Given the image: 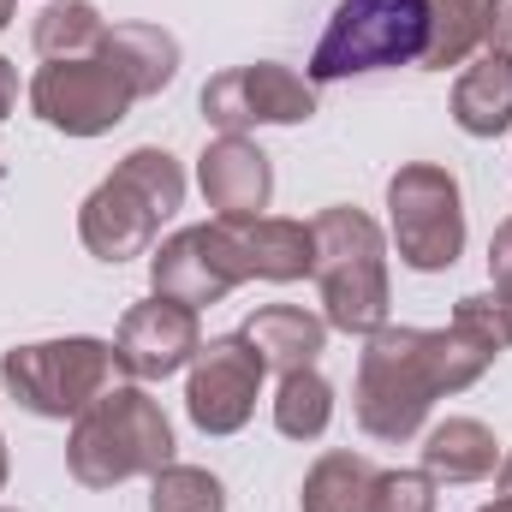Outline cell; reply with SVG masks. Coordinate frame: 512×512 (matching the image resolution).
<instances>
[{"label":"cell","instance_id":"cell-15","mask_svg":"<svg viewBox=\"0 0 512 512\" xmlns=\"http://www.w3.org/2000/svg\"><path fill=\"white\" fill-rule=\"evenodd\" d=\"M102 60L126 78V90L143 102V96H155V90L173 84V72H179V42H173L161 24H114V30L102 36Z\"/></svg>","mask_w":512,"mask_h":512},{"label":"cell","instance_id":"cell-13","mask_svg":"<svg viewBox=\"0 0 512 512\" xmlns=\"http://www.w3.org/2000/svg\"><path fill=\"white\" fill-rule=\"evenodd\" d=\"M197 179H203V197H209L215 221H251L274 197L268 155L256 149L251 137H215L203 149V161H197Z\"/></svg>","mask_w":512,"mask_h":512},{"label":"cell","instance_id":"cell-31","mask_svg":"<svg viewBox=\"0 0 512 512\" xmlns=\"http://www.w3.org/2000/svg\"><path fill=\"white\" fill-rule=\"evenodd\" d=\"M0 483H6V441H0Z\"/></svg>","mask_w":512,"mask_h":512},{"label":"cell","instance_id":"cell-1","mask_svg":"<svg viewBox=\"0 0 512 512\" xmlns=\"http://www.w3.org/2000/svg\"><path fill=\"white\" fill-rule=\"evenodd\" d=\"M512 346V316L501 298H459L453 328H376L358 364V423L376 441H411L441 393L471 387Z\"/></svg>","mask_w":512,"mask_h":512},{"label":"cell","instance_id":"cell-23","mask_svg":"<svg viewBox=\"0 0 512 512\" xmlns=\"http://www.w3.org/2000/svg\"><path fill=\"white\" fill-rule=\"evenodd\" d=\"M149 512H227V495L209 471L197 465H167L155 471V495H149Z\"/></svg>","mask_w":512,"mask_h":512},{"label":"cell","instance_id":"cell-7","mask_svg":"<svg viewBox=\"0 0 512 512\" xmlns=\"http://www.w3.org/2000/svg\"><path fill=\"white\" fill-rule=\"evenodd\" d=\"M387 209H393V245L399 262L417 274H441L465 251V209H459V179L447 167L411 161L393 173L387 185Z\"/></svg>","mask_w":512,"mask_h":512},{"label":"cell","instance_id":"cell-25","mask_svg":"<svg viewBox=\"0 0 512 512\" xmlns=\"http://www.w3.org/2000/svg\"><path fill=\"white\" fill-rule=\"evenodd\" d=\"M489 274H495V298L512 316V215L495 227V245H489Z\"/></svg>","mask_w":512,"mask_h":512},{"label":"cell","instance_id":"cell-2","mask_svg":"<svg viewBox=\"0 0 512 512\" xmlns=\"http://www.w3.org/2000/svg\"><path fill=\"white\" fill-rule=\"evenodd\" d=\"M66 465L84 489H114L126 477H155L173 465V429L143 387H108L72 423Z\"/></svg>","mask_w":512,"mask_h":512},{"label":"cell","instance_id":"cell-4","mask_svg":"<svg viewBox=\"0 0 512 512\" xmlns=\"http://www.w3.org/2000/svg\"><path fill=\"white\" fill-rule=\"evenodd\" d=\"M316 233V286L328 304V328L346 334H376L387 328V245L382 227L358 209H322L310 221Z\"/></svg>","mask_w":512,"mask_h":512},{"label":"cell","instance_id":"cell-12","mask_svg":"<svg viewBox=\"0 0 512 512\" xmlns=\"http://www.w3.org/2000/svg\"><path fill=\"white\" fill-rule=\"evenodd\" d=\"M197 310L173 304V298H149L131 304L120 334H114V364L131 382H167L173 370H185L197 358Z\"/></svg>","mask_w":512,"mask_h":512},{"label":"cell","instance_id":"cell-6","mask_svg":"<svg viewBox=\"0 0 512 512\" xmlns=\"http://www.w3.org/2000/svg\"><path fill=\"white\" fill-rule=\"evenodd\" d=\"M114 346L108 340H48V346H18L0 358V382L12 399L36 417H78L90 399H102L114 382Z\"/></svg>","mask_w":512,"mask_h":512},{"label":"cell","instance_id":"cell-22","mask_svg":"<svg viewBox=\"0 0 512 512\" xmlns=\"http://www.w3.org/2000/svg\"><path fill=\"white\" fill-rule=\"evenodd\" d=\"M328 417H334V387L322 382L316 370H292V376H280V399H274V423H280V435H292V441H316V435L328 429Z\"/></svg>","mask_w":512,"mask_h":512},{"label":"cell","instance_id":"cell-10","mask_svg":"<svg viewBox=\"0 0 512 512\" xmlns=\"http://www.w3.org/2000/svg\"><path fill=\"white\" fill-rule=\"evenodd\" d=\"M310 114H316L310 78H298L292 66H274V60L233 66L203 84V120L221 126V137H245L251 126H298Z\"/></svg>","mask_w":512,"mask_h":512},{"label":"cell","instance_id":"cell-16","mask_svg":"<svg viewBox=\"0 0 512 512\" xmlns=\"http://www.w3.org/2000/svg\"><path fill=\"white\" fill-rule=\"evenodd\" d=\"M453 120L471 137H501L512 126V60L507 54H483L453 84Z\"/></svg>","mask_w":512,"mask_h":512},{"label":"cell","instance_id":"cell-8","mask_svg":"<svg viewBox=\"0 0 512 512\" xmlns=\"http://www.w3.org/2000/svg\"><path fill=\"white\" fill-rule=\"evenodd\" d=\"M149 274H155V298L203 310V304L227 298L239 280H251V251H245L239 221H209V227L173 233L161 251L149 256Z\"/></svg>","mask_w":512,"mask_h":512},{"label":"cell","instance_id":"cell-11","mask_svg":"<svg viewBox=\"0 0 512 512\" xmlns=\"http://www.w3.org/2000/svg\"><path fill=\"white\" fill-rule=\"evenodd\" d=\"M262 358L245 334H221L209 346H197L191 358V387H185V405H191V423L203 435H233L245 429L256 411V387H262Z\"/></svg>","mask_w":512,"mask_h":512},{"label":"cell","instance_id":"cell-18","mask_svg":"<svg viewBox=\"0 0 512 512\" xmlns=\"http://www.w3.org/2000/svg\"><path fill=\"white\" fill-rule=\"evenodd\" d=\"M382 471L358 453H328L304 477V512H382Z\"/></svg>","mask_w":512,"mask_h":512},{"label":"cell","instance_id":"cell-24","mask_svg":"<svg viewBox=\"0 0 512 512\" xmlns=\"http://www.w3.org/2000/svg\"><path fill=\"white\" fill-rule=\"evenodd\" d=\"M382 512H435V477L429 471H382Z\"/></svg>","mask_w":512,"mask_h":512},{"label":"cell","instance_id":"cell-17","mask_svg":"<svg viewBox=\"0 0 512 512\" xmlns=\"http://www.w3.org/2000/svg\"><path fill=\"white\" fill-rule=\"evenodd\" d=\"M423 471L435 483H477L495 471V435L477 417H447L423 441Z\"/></svg>","mask_w":512,"mask_h":512},{"label":"cell","instance_id":"cell-27","mask_svg":"<svg viewBox=\"0 0 512 512\" xmlns=\"http://www.w3.org/2000/svg\"><path fill=\"white\" fill-rule=\"evenodd\" d=\"M12 102H18V72H12V66L0 60V120L12 114Z\"/></svg>","mask_w":512,"mask_h":512},{"label":"cell","instance_id":"cell-14","mask_svg":"<svg viewBox=\"0 0 512 512\" xmlns=\"http://www.w3.org/2000/svg\"><path fill=\"white\" fill-rule=\"evenodd\" d=\"M245 340L256 346V358L268 370L292 376V370H310L316 364V352L328 340V322L310 316V310H298V304H262L251 322H245Z\"/></svg>","mask_w":512,"mask_h":512},{"label":"cell","instance_id":"cell-3","mask_svg":"<svg viewBox=\"0 0 512 512\" xmlns=\"http://www.w3.org/2000/svg\"><path fill=\"white\" fill-rule=\"evenodd\" d=\"M185 203V173L167 149H131L126 161L90 191L84 215H78V233L90 256L102 262H126L143 256L149 239L161 233V221Z\"/></svg>","mask_w":512,"mask_h":512},{"label":"cell","instance_id":"cell-19","mask_svg":"<svg viewBox=\"0 0 512 512\" xmlns=\"http://www.w3.org/2000/svg\"><path fill=\"white\" fill-rule=\"evenodd\" d=\"M245 251H251V274L262 280H304L316 262V233L304 221H274V215H251L239 221Z\"/></svg>","mask_w":512,"mask_h":512},{"label":"cell","instance_id":"cell-26","mask_svg":"<svg viewBox=\"0 0 512 512\" xmlns=\"http://www.w3.org/2000/svg\"><path fill=\"white\" fill-rule=\"evenodd\" d=\"M483 42H489V54L512 60V0H483Z\"/></svg>","mask_w":512,"mask_h":512},{"label":"cell","instance_id":"cell-20","mask_svg":"<svg viewBox=\"0 0 512 512\" xmlns=\"http://www.w3.org/2000/svg\"><path fill=\"white\" fill-rule=\"evenodd\" d=\"M102 36H108V24L90 0H54L30 24V42L42 60H90V54H102Z\"/></svg>","mask_w":512,"mask_h":512},{"label":"cell","instance_id":"cell-28","mask_svg":"<svg viewBox=\"0 0 512 512\" xmlns=\"http://www.w3.org/2000/svg\"><path fill=\"white\" fill-rule=\"evenodd\" d=\"M501 495H512V453H507V465H501Z\"/></svg>","mask_w":512,"mask_h":512},{"label":"cell","instance_id":"cell-5","mask_svg":"<svg viewBox=\"0 0 512 512\" xmlns=\"http://www.w3.org/2000/svg\"><path fill=\"white\" fill-rule=\"evenodd\" d=\"M423 42H429V0H340L310 54V84L411 66L423 60Z\"/></svg>","mask_w":512,"mask_h":512},{"label":"cell","instance_id":"cell-9","mask_svg":"<svg viewBox=\"0 0 512 512\" xmlns=\"http://www.w3.org/2000/svg\"><path fill=\"white\" fill-rule=\"evenodd\" d=\"M131 102L137 96H131L126 78L102 54H90V60H48L30 78L36 120H48L66 137H102V131H114L131 114Z\"/></svg>","mask_w":512,"mask_h":512},{"label":"cell","instance_id":"cell-21","mask_svg":"<svg viewBox=\"0 0 512 512\" xmlns=\"http://www.w3.org/2000/svg\"><path fill=\"white\" fill-rule=\"evenodd\" d=\"M477 42H483V0H429V42H423V66H435V72L465 66Z\"/></svg>","mask_w":512,"mask_h":512},{"label":"cell","instance_id":"cell-30","mask_svg":"<svg viewBox=\"0 0 512 512\" xmlns=\"http://www.w3.org/2000/svg\"><path fill=\"white\" fill-rule=\"evenodd\" d=\"M483 512H512V495H501V501H495V507H483Z\"/></svg>","mask_w":512,"mask_h":512},{"label":"cell","instance_id":"cell-29","mask_svg":"<svg viewBox=\"0 0 512 512\" xmlns=\"http://www.w3.org/2000/svg\"><path fill=\"white\" fill-rule=\"evenodd\" d=\"M12 6H18V0H0V30H6V18H12Z\"/></svg>","mask_w":512,"mask_h":512}]
</instances>
